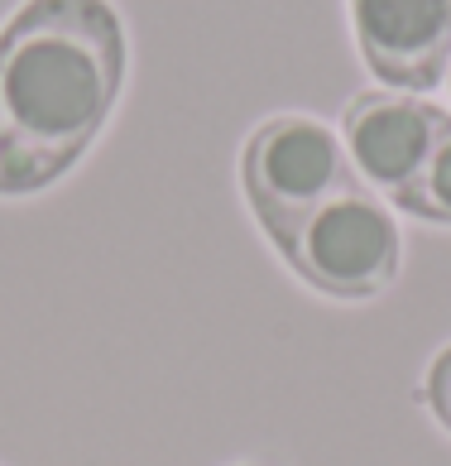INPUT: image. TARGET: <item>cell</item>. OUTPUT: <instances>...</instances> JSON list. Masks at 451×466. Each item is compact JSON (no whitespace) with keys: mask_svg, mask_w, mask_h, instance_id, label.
<instances>
[{"mask_svg":"<svg viewBox=\"0 0 451 466\" xmlns=\"http://www.w3.org/2000/svg\"><path fill=\"white\" fill-rule=\"evenodd\" d=\"M130 39L111 0H20L0 25V198L58 187L125 96Z\"/></svg>","mask_w":451,"mask_h":466,"instance_id":"1","label":"cell"},{"mask_svg":"<svg viewBox=\"0 0 451 466\" xmlns=\"http://www.w3.org/2000/svg\"><path fill=\"white\" fill-rule=\"evenodd\" d=\"M356 183L360 174L341 130L322 116L274 111L240 145V198L274 250H284L326 198Z\"/></svg>","mask_w":451,"mask_h":466,"instance_id":"2","label":"cell"},{"mask_svg":"<svg viewBox=\"0 0 451 466\" xmlns=\"http://www.w3.org/2000/svg\"><path fill=\"white\" fill-rule=\"evenodd\" d=\"M293 279L332 303H370L385 299L404 274V231L394 207L375 187L356 183L326 198L298 236L279 250Z\"/></svg>","mask_w":451,"mask_h":466,"instance_id":"3","label":"cell"},{"mask_svg":"<svg viewBox=\"0 0 451 466\" xmlns=\"http://www.w3.org/2000/svg\"><path fill=\"white\" fill-rule=\"evenodd\" d=\"M446 126H451V111L418 92L366 87L346 101L336 130L346 140V154H351L360 183L375 187L389 207H398V198L423 174L427 154L446 135Z\"/></svg>","mask_w":451,"mask_h":466,"instance_id":"4","label":"cell"},{"mask_svg":"<svg viewBox=\"0 0 451 466\" xmlns=\"http://www.w3.org/2000/svg\"><path fill=\"white\" fill-rule=\"evenodd\" d=\"M360 63L379 87L437 92L451 67V0H346Z\"/></svg>","mask_w":451,"mask_h":466,"instance_id":"5","label":"cell"},{"mask_svg":"<svg viewBox=\"0 0 451 466\" xmlns=\"http://www.w3.org/2000/svg\"><path fill=\"white\" fill-rule=\"evenodd\" d=\"M398 212L418 217L427 227H451V126L437 140V149L427 154V164L413 178V187L398 198Z\"/></svg>","mask_w":451,"mask_h":466,"instance_id":"6","label":"cell"},{"mask_svg":"<svg viewBox=\"0 0 451 466\" xmlns=\"http://www.w3.org/2000/svg\"><path fill=\"white\" fill-rule=\"evenodd\" d=\"M418 404L427 409V419L451 438V341L427 360V370L418 380Z\"/></svg>","mask_w":451,"mask_h":466,"instance_id":"7","label":"cell"},{"mask_svg":"<svg viewBox=\"0 0 451 466\" xmlns=\"http://www.w3.org/2000/svg\"><path fill=\"white\" fill-rule=\"evenodd\" d=\"M442 87H446V92H451V67H446V82H442Z\"/></svg>","mask_w":451,"mask_h":466,"instance_id":"8","label":"cell"}]
</instances>
